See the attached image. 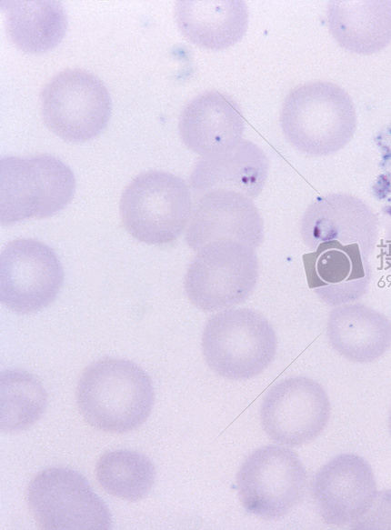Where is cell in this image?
Listing matches in <instances>:
<instances>
[{"mask_svg": "<svg viewBox=\"0 0 391 530\" xmlns=\"http://www.w3.org/2000/svg\"><path fill=\"white\" fill-rule=\"evenodd\" d=\"M326 335L331 346L346 359L368 363L391 346V322L361 303L335 306L329 313Z\"/></svg>", "mask_w": 391, "mask_h": 530, "instance_id": "ac0fdd59", "label": "cell"}, {"mask_svg": "<svg viewBox=\"0 0 391 530\" xmlns=\"http://www.w3.org/2000/svg\"><path fill=\"white\" fill-rule=\"evenodd\" d=\"M381 251L387 268L391 270V224L388 225L386 236L382 240Z\"/></svg>", "mask_w": 391, "mask_h": 530, "instance_id": "d4e9b609", "label": "cell"}, {"mask_svg": "<svg viewBox=\"0 0 391 530\" xmlns=\"http://www.w3.org/2000/svg\"><path fill=\"white\" fill-rule=\"evenodd\" d=\"M75 190L72 170L53 155L1 157V225L52 216L70 203Z\"/></svg>", "mask_w": 391, "mask_h": 530, "instance_id": "3957f363", "label": "cell"}, {"mask_svg": "<svg viewBox=\"0 0 391 530\" xmlns=\"http://www.w3.org/2000/svg\"><path fill=\"white\" fill-rule=\"evenodd\" d=\"M202 352L218 375L246 380L273 361L277 339L271 324L249 308H231L211 316L203 330Z\"/></svg>", "mask_w": 391, "mask_h": 530, "instance_id": "277c9868", "label": "cell"}, {"mask_svg": "<svg viewBox=\"0 0 391 530\" xmlns=\"http://www.w3.org/2000/svg\"><path fill=\"white\" fill-rule=\"evenodd\" d=\"M26 496L42 529L107 530L112 526L107 505L75 470L50 467L40 471L30 481Z\"/></svg>", "mask_w": 391, "mask_h": 530, "instance_id": "ba28073f", "label": "cell"}, {"mask_svg": "<svg viewBox=\"0 0 391 530\" xmlns=\"http://www.w3.org/2000/svg\"><path fill=\"white\" fill-rule=\"evenodd\" d=\"M328 29L338 45L371 55L391 42V0H335L328 3Z\"/></svg>", "mask_w": 391, "mask_h": 530, "instance_id": "ffe728a7", "label": "cell"}, {"mask_svg": "<svg viewBox=\"0 0 391 530\" xmlns=\"http://www.w3.org/2000/svg\"><path fill=\"white\" fill-rule=\"evenodd\" d=\"M95 474L105 491L131 502L143 499L155 480V469L148 457L122 449L104 454L96 463Z\"/></svg>", "mask_w": 391, "mask_h": 530, "instance_id": "7402d4cb", "label": "cell"}, {"mask_svg": "<svg viewBox=\"0 0 391 530\" xmlns=\"http://www.w3.org/2000/svg\"><path fill=\"white\" fill-rule=\"evenodd\" d=\"M245 127V117L237 102L216 90L192 98L178 121L183 143L201 156L220 153L238 143Z\"/></svg>", "mask_w": 391, "mask_h": 530, "instance_id": "2e32d148", "label": "cell"}, {"mask_svg": "<svg viewBox=\"0 0 391 530\" xmlns=\"http://www.w3.org/2000/svg\"><path fill=\"white\" fill-rule=\"evenodd\" d=\"M263 237V220L251 198L226 189H213L198 195L185 233L187 245L196 251L225 240L255 249Z\"/></svg>", "mask_w": 391, "mask_h": 530, "instance_id": "7c38bea8", "label": "cell"}, {"mask_svg": "<svg viewBox=\"0 0 391 530\" xmlns=\"http://www.w3.org/2000/svg\"><path fill=\"white\" fill-rule=\"evenodd\" d=\"M257 278L254 248L233 240L217 241L198 251L187 268L185 290L196 308L214 312L246 301Z\"/></svg>", "mask_w": 391, "mask_h": 530, "instance_id": "8992f818", "label": "cell"}, {"mask_svg": "<svg viewBox=\"0 0 391 530\" xmlns=\"http://www.w3.org/2000/svg\"><path fill=\"white\" fill-rule=\"evenodd\" d=\"M302 257L308 287L326 304L337 306L366 294L372 269L358 244L326 241Z\"/></svg>", "mask_w": 391, "mask_h": 530, "instance_id": "5bb4252c", "label": "cell"}, {"mask_svg": "<svg viewBox=\"0 0 391 530\" xmlns=\"http://www.w3.org/2000/svg\"><path fill=\"white\" fill-rule=\"evenodd\" d=\"M1 430L16 433L34 425L45 413L46 393L42 384L22 369L1 373Z\"/></svg>", "mask_w": 391, "mask_h": 530, "instance_id": "603a6c76", "label": "cell"}, {"mask_svg": "<svg viewBox=\"0 0 391 530\" xmlns=\"http://www.w3.org/2000/svg\"><path fill=\"white\" fill-rule=\"evenodd\" d=\"M64 282L62 265L55 251L30 238L15 239L0 255V300L21 315L49 305Z\"/></svg>", "mask_w": 391, "mask_h": 530, "instance_id": "30bf717a", "label": "cell"}, {"mask_svg": "<svg viewBox=\"0 0 391 530\" xmlns=\"http://www.w3.org/2000/svg\"><path fill=\"white\" fill-rule=\"evenodd\" d=\"M311 493L322 519L340 526L363 515L377 492L367 461L347 453L333 457L316 473Z\"/></svg>", "mask_w": 391, "mask_h": 530, "instance_id": "4fadbf2b", "label": "cell"}, {"mask_svg": "<svg viewBox=\"0 0 391 530\" xmlns=\"http://www.w3.org/2000/svg\"><path fill=\"white\" fill-rule=\"evenodd\" d=\"M330 416V403L325 389L316 381L296 376L274 385L266 395L261 425L274 442L297 446L315 440Z\"/></svg>", "mask_w": 391, "mask_h": 530, "instance_id": "8fae6325", "label": "cell"}, {"mask_svg": "<svg viewBox=\"0 0 391 530\" xmlns=\"http://www.w3.org/2000/svg\"><path fill=\"white\" fill-rule=\"evenodd\" d=\"M300 234L312 250L320 243L337 240L358 244L368 256L376 245L378 219L361 199L348 194H329L309 205L301 219Z\"/></svg>", "mask_w": 391, "mask_h": 530, "instance_id": "9a60e30c", "label": "cell"}, {"mask_svg": "<svg viewBox=\"0 0 391 530\" xmlns=\"http://www.w3.org/2000/svg\"><path fill=\"white\" fill-rule=\"evenodd\" d=\"M85 421L109 433L139 427L149 416L155 392L147 373L132 361L105 357L89 365L76 388Z\"/></svg>", "mask_w": 391, "mask_h": 530, "instance_id": "6da1fadb", "label": "cell"}, {"mask_svg": "<svg viewBox=\"0 0 391 530\" xmlns=\"http://www.w3.org/2000/svg\"><path fill=\"white\" fill-rule=\"evenodd\" d=\"M191 212V195L185 180L161 170L136 175L120 200L121 218L127 232L150 245L175 241L188 225Z\"/></svg>", "mask_w": 391, "mask_h": 530, "instance_id": "5b68a950", "label": "cell"}, {"mask_svg": "<svg viewBox=\"0 0 391 530\" xmlns=\"http://www.w3.org/2000/svg\"><path fill=\"white\" fill-rule=\"evenodd\" d=\"M268 166L264 151L255 143L242 139L220 153L202 156L190 175V186L196 195L226 189L252 199L262 191Z\"/></svg>", "mask_w": 391, "mask_h": 530, "instance_id": "e0dca14e", "label": "cell"}, {"mask_svg": "<svg viewBox=\"0 0 391 530\" xmlns=\"http://www.w3.org/2000/svg\"><path fill=\"white\" fill-rule=\"evenodd\" d=\"M280 125L287 141L300 152L325 156L342 149L353 137L356 113L350 95L325 81L296 86L286 95Z\"/></svg>", "mask_w": 391, "mask_h": 530, "instance_id": "7a4b0ae2", "label": "cell"}, {"mask_svg": "<svg viewBox=\"0 0 391 530\" xmlns=\"http://www.w3.org/2000/svg\"><path fill=\"white\" fill-rule=\"evenodd\" d=\"M350 526L353 529H391V490L376 493L369 508Z\"/></svg>", "mask_w": 391, "mask_h": 530, "instance_id": "cb8c5ba5", "label": "cell"}, {"mask_svg": "<svg viewBox=\"0 0 391 530\" xmlns=\"http://www.w3.org/2000/svg\"><path fill=\"white\" fill-rule=\"evenodd\" d=\"M175 17L179 30L191 43L221 50L242 39L248 11L241 0H180L175 3Z\"/></svg>", "mask_w": 391, "mask_h": 530, "instance_id": "d6986e66", "label": "cell"}, {"mask_svg": "<svg viewBox=\"0 0 391 530\" xmlns=\"http://www.w3.org/2000/svg\"><path fill=\"white\" fill-rule=\"evenodd\" d=\"M0 3L5 13L7 34L24 52H47L64 38L67 15L60 1L5 0Z\"/></svg>", "mask_w": 391, "mask_h": 530, "instance_id": "44dd1931", "label": "cell"}, {"mask_svg": "<svg viewBox=\"0 0 391 530\" xmlns=\"http://www.w3.org/2000/svg\"><path fill=\"white\" fill-rule=\"evenodd\" d=\"M45 124L60 138L88 141L107 125L112 102L104 83L82 69H65L53 76L40 94Z\"/></svg>", "mask_w": 391, "mask_h": 530, "instance_id": "52a82bcc", "label": "cell"}, {"mask_svg": "<svg viewBox=\"0 0 391 530\" xmlns=\"http://www.w3.org/2000/svg\"><path fill=\"white\" fill-rule=\"evenodd\" d=\"M388 425H389V431L391 434V411H390V415H389Z\"/></svg>", "mask_w": 391, "mask_h": 530, "instance_id": "484cf974", "label": "cell"}, {"mask_svg": "<svg viewBox=\"0 0 391 530\" xmlns=\"http://www.w3.org/2000/svg\"><path fill=\"white\" fill-rule=\"evenodd\" d=\"M307 484V474L292 450L266 445L251 453L236 475L238 495L247 513L276 520L297 505Z\"/></svg>", "mask_w": 391, "mask_h": 530, "instance_id": "9c48e42d", "label": "cell"}]
</instances>
